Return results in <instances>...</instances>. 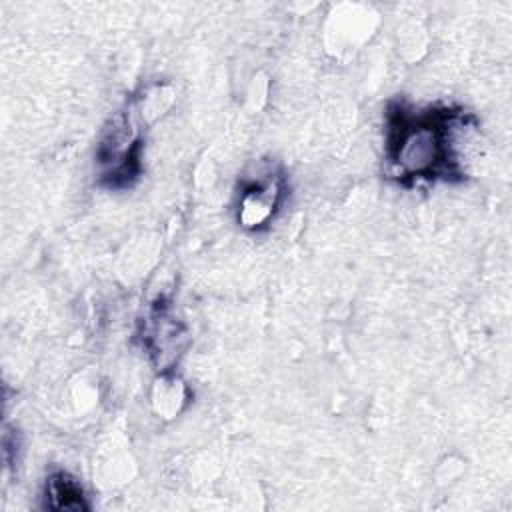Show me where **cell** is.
<instances>
[{"label":"cell","instance_id":"cell-1","mask_svg":"<svg viewBox=\"0 0 512 512\" xmlns=\"http://www.w3.org/2000/svg\"><path fill=\"white\" fill-rule=\"evenodd\" d=\"M466 118L452 108H414L402 102L386 112V162L398 182H432L462 176L454 132Z\"/></svg>","mask_w":512,"mask_h":512},{"label":"cell","instance_id":"cell-2","mask_svg":"<svg viewBox=\"0 0 512 512\" xmlns=\"http://www.w3.org/2000/svg\"><path fill=\"white\" fill-rule=\"evenodd\" d=\"M284 190V176L274 170L246 182L238 198V224L246 230H258L266 226L282 204Z\"/></svg>","mask_w":512,"mask_h":512},{"label":"cell","instance_id":"cell-3","mask_svg":"<svg viewBox=\"0 0 512 512\" xmlns=\"http://www.w3.org/2000/svg\"><path fill=\"white\" fill-rule=\"evenodd\" d=\"M46 508L52 510H86L90 508L82 484L68 472L56 470L46 478L44 486Z\"/></svg>","mask_w":512,"mask_h":512},{"label":"cell","instance_id":"cell-4","mask_svg":"<svg viewBox=\"0 0 512 512\" xmlns=\"http://www.w3.org/2000/svg\"><path fill=\"white\" fill-rule=\"evenodd\" d=\"M184 402H186L184 384L176 376H168V374L160 376L154 386V396H152V404H154L156 412L166 418H172L180 412Z\"/></svg>","mask_w":512,"mask_h":512}]
</instances>
